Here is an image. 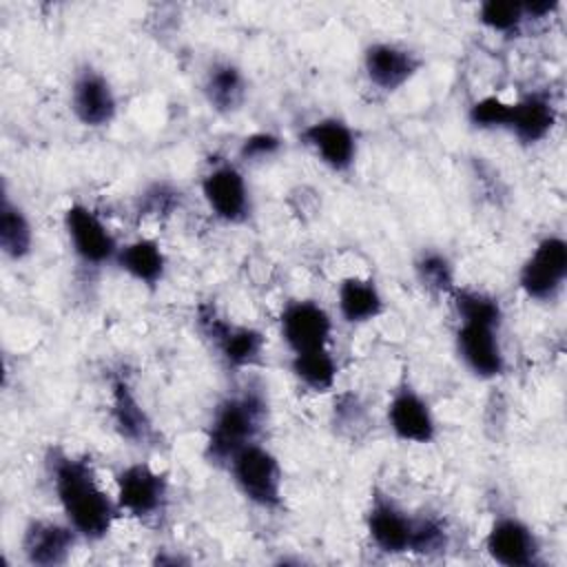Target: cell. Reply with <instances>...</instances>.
<instances>
[{"label": "cell", "mask_w": 567, "mask_h": 567, "mask_svg": "<svg viewBox=\"0 0 567 567\" xmlns=\"http://www.w3.org/2000/svg\"><path fill=\"white\" fill-rule=\"evenodd\" d=\"M339 315L346 323L361 326L383 315L385 301L372 279L346 277L337 288Z\"/></svg>", "instance_id": "cell-20"}, {"label": "cell", "mask_w": 567, "mask_h": 567, "mask_svg": "<svg viewBox=\"0 0 567 567\" xmlns=\"http://www.w3.org/2000/svg\"><path fill=\"white\" fill-rule=\"evenodd\" d=\"M388 427L399 441L425 445L436 436V421L430 403L408 383L399 385L388 403Z\"/></svg>", "instance_id": "cell-15"}, {"label": "cell", "mask_w": 567, "mask_h": 567, "mask_svg": "<svg viewBox=\"0 0 567 567\" xmlns=\"http://www.w3.org/2000/svg\"><path fill=\"white\" fill-rule=\"evenodd\" d=\"M507 117H509V102L501 100L498 95H485V97L476 100L467 111L470 124L476 128H487V131L505 128Z\"/></svg>", "instance_id": "cell-30"}, {"label": "cell", "mask_w": 567, "mask_h": 567, "mask_svg": "<svg viewBox=\"0 0 567 567\" xmlns=\"http://www.w3.org/2000/svg\"><path fill=\"white\" fill-rule=\"evenodd\" d=\"M115 264L122 272L146 288H155L166 272V257L155 239L140 237L120 246Z\"/></svg>", "instance_id": "cell-21"}, {"label": "cell", "mask_w": 567, "mask_h": 567, "mask_svg": "<svg viewBox=\"0 0 567 567\" xmlns=\"http://www.w3.org/2000/svg\"><path fill=\"white\" fill-rule=\"evenodd\" d=\"M179 202H182V193L175 186H171L168 182H153L137 197V213L142 217L146 215L166 217L179 206Z\"/></svg>", "instance_id": "cell-29"}, {"label": "cell", "mask_w": 567, "mask_h": 567, "mask_svg": "<svg viewBox=\"0 0 567 567\" xmlns=\"http://www.w3.org/2000/svg\"><path fill=\"white\" fill-rule=\"evenodd\" d=\"M454 310L458 315V321H481L501 326L503 323V308L501 301L483 290L474 288H454L450 292Z\"/></svg>", "instance_id": "cell-25"}, {"label": "cell", "mask_w": 567, "mask_h": 567, "mask_svg": "<svg viewBox=\"0 0 567 567\" xmlns=\"http://www.w3.org/2000/svg\"><path fill=\"white\" fill-rule=\"evenodd\" d=\"M414 272L419 284L434 295H450L454 284V264L441 250H423L414 259Z\"/></svg>", "instance_id": "cell-26"}, {"label": "cell", "mask_w": 567, "mask_h": 567, "mask_svg": "<svg viewBox=\"0 0 567 567\" xmlns=\"http://www.w3.org/2000/svg\"><path fill=\"white\" fill-rule=\"evenodd\" d=\"M567 279V241L543 237L518 270V286L534 301H554Z\"/></svg>", "instance_id": "cell-5"}, {"label": "cell", "mask_w": 567, "mask_h": 567, "mask_svg": "<svg viewBox=\"0 0 567 567\" xmlns=\"http://www.w3.org/2000/svg\"><path fill=\"white\" fill-rule=\"evenodd\" d=\"M332 423L341 434H350L357 436V432L361 427H365L368 423V414L365 408L361 405V401L352 394H343L339 401H334V410H332Z\"/></svg>", "instance_id": "cell-31"}, {"label": "cell", "mask_w": 567, "mask_h": 567, "mask_svg": "<svg viewBox=\"0 0 567 567\" xmlns=\"http://www.w3.org/2000/svg\"><path fill=\"white\" fill-rule=\"evenodd\" d=\"M421 69V58L394 42H372L363 51V71L372 86L394 93L405 86Z\"/></svg>", "instance_id": "cell-14"}, {"label": "cell", "mask_w": 567, "mask_h": 567, "mask_svg": "<svg viewBox=\"0 0 567 567\" xmlns=\"http://www.w3.org/2000/svg\"><path fill=\"white\" fill-rule=\"evenodd\" d=\"M558 120V111L545 91H532L509 102V117L505 131H509L520 144L543 142Z\"/></svg>", "instance_id": "cell-18"}, {"label": "cell", "mask_w": 567, "mask_h": 567, "mask_svg": "<svg viewBox=\"0 0 567 567\" xmlns=\"http://www.w3.org/2000/svg\"><path fill=\"white\" fill-rule=\"evenodd\" d=\"M478 22L487 27L494 33L512 35L518 33V29L525 22L523 2L514 0H487L478 7Z\"/></svg>", "instance_id": "cell-28"}, {"label": "cell", "mask_w": 567, "mask_h": 567, "mask_svg": "<svg viewBox=\"0 0 567 567\" xmlns=\"http://www.w3.org/2000/svg\"><path fill=\"white\" fill-rule=\"evenodd\" d=\"M197 328L228 368L241 370L255 365L264 354L266 337L261 330L244 323H233L208 303L199 306L197 310Z\"/></svg>", "instance_id": "cell-4"}, {"label": "cell", "mask_w": 567, "mask_h": 567, "mask_svg": "<svg viewBox=\"0 0 567 567\" xmlns=\"http://www.w3.org/2000/svg\"><path fill=\"white\" fill-rule=\"evenodd\" d=\"M450 545V532L439 516H414L408 554L439 556Z\"/></svg>", "instance_id": "cell-27"}, {"label": "cell", "mask_w": 567, "mask_h": 567, "mask_svg": "<svg viewBox=\"0 0 567 567\" xmlns=\"http://www.w3.org/2000/svg\"><path fill=\"white\" fill-rule=\"evenodd\" d=\"M281 137L270 133V131H259V133H252L248 137L241 140L239 144V159L241 162H248V164H255V162H264L268 157H275L279 151H281Z\"/></svg>", "instance_id": "cell-32"}, {"label": "cell", "mask_w": 567, "mask_h": 567, "mask_svg": "<svg viewBox=\"0 0 567 567\" xmlns=\"http://www.w3.org/2000/svg\"><path fill=\"white\" fill-rule=\"evenodd\" d=\"M33 230L24 210L9 197L7 188H2L0 202V248L4 257L20 261L31 252Z\"/></svg>", "instance_id": "cell-23"}, {"label": "cell", "mask_w": 567, "mask_h": 567, "mask_svg": "<svg viewBox=\"0 0 567 567\" xmlns=\"http://www.w3.org/2000/svg\"><path fill=\"white\" fill-rule=\"evenodd\" d=\"M117 507L133 518L148 520L164 512L168 503V481L148 463H131L115 476Z\"/></svg>", "instance_id": "cell-6"}, {"label": "cell", "mask_w": 567, "mask_h": 567, "mask_svg": "<svg viewBox=\"0 0 567 567\" xmlns=\"http://www.w3.org/2000/svg\"><path fill=\"white\" fill-rule=\"evenodd\" d=\"M498 328L481 321H461L454 334L456 354L463 365L478 379H496L505 372V354L498 339Z\"/></svg>", "instance_id": "cell-10"}, {"label": "cell", "mask_w": 567, "mask_h": 567, "mask_svg": "<svg viewBox=\"0 0 567 567\" xmlns=\"http://www.w3.org/2000/svg\"><path fill=\"white\" fill-rule=\"evenodd\" d=\"M64 230L75 257L86 266H104L115 261L120 246L109 226L89 206L80 202L71 204L64 210Z\"/></svg>", "instance_id": "cell-7"}, {"label": "cell", "mask_w": 567, "mask_h": 567, "mask_svg": "<svg viewBox=\"0 0 567 567\" xmlns=\"http://www.w3.org/2000/svg\"><path fill=\"white\" fill-rule=\"evenodd\" d=\"M202 195L213 215L226 224H241L250 217L248 184L230 162H217L204 173Z\"/></svg>", "instance_id": "cell-8"}, {"label": "cell", "mask_w": 567, "mask_h": 567, "mask_svg": "<svg viewBox=\"0 0 567 567\" xmlns=\"http://www.w3.org/2000/svg\"><path fill=\"white\" fill-rule=\"evenodd\" d=\"M301 140L334 173H348L357 159V135L339 117H321L301 131Z\"/></svg>", "instance_id": "cell-16"}, {"label": "cell", "mask_w": 567, "mask_h": 567, "mask_svg": "<svg viewBox=\"0 0 567 567\" xmlns=\"http://www.w3.org/2000/svg\"><path fill=\"white\" fill-rule=\"evenodd\" d=\"M268 419V401L255 388L221 399L206 430L204 458L215 467H228L239 450L255 443Z\"/></svg>", "instance_id": "cell-2"}, {"label": "cell", "mask_w": 567, "mask_h": 567, "mask_svg": "<svg viewBox=\"0 0 567 567\" xmlns=\"http://www.w3.org/2000/svg\"><path fill=\"white\" fill-rule=\"evenodd\" d=\"M204 97L217 113H235L241 109L248 95V84L239 66L233 62H215L204 78Z\"/></svg>", "instance_id": "cell-22"}, {"label": "cell", "mask_w": 567, "mask_h": 567, "mask_svg": "<svg viewBox=\"0 0 567 567\" xmlns=\"http://www.w3.org/2000/svg\"><path fill=\"white\" fill-rule=\"evenodd\" d=\"M228 472L246 501L261 509L281 507L284 474L277 456L268 447L257 441L246 445L228 463Z\"/></svg>", "instance_id": "cell-3"}, {"label": "cell", "mask_w": 567, "mask_h": 567, "mask_svg": "<svg viewBox=\"0 0 567 567\" xmlns=\"http://www.w3.org/2000/svg\"><path fill=\"white\" fill-rule=\"evenodd\" d=\"M279 332L292 354L328 348L332 319L328 310L312 299H295L279 315Z\"/></svg>", "instance_id": "cell-9"}, {"label": "cell", "mask_w": 567, "mask_h": 567, "mask_svg": "<svg viewBox=\"0 0 567 567\" xmlns=\"http://www.w3.org/2000/svg\"><path fill=\"white\" fill-rule=\"evenodd\" d=\"M80 534L66 523H55L47 518H33L22 534V556L35 567H58L64 565L78 545Z\"/></svg>", "instance_id": "cell-17"}, {"label": "cell", "mask_w": 567, "mask_h": 567, "mask_svg": "<svg viewBox=\"0 0 567 567\" xmlns=\"http://www.w3.org/2000/svg\"><path fill=\"white\" fill-rule=\"evenodd\" d=\"M412 518L414 516H410L392 496L381 489L372 492L365 512V529L377 549L385 554H405L410 549Z\"/></svg>", "instance_id": "cell-13"}, {"label": "cell", "mask_w": 567, "mask_h": 567, "mask_svg": "<svg viewBox=\"0 0 567 567\" xmlns=\"http://www.w3.org/2000/svg\"><path fill=\"white\" fill-rule=\"evenodd\" d=\"M485 551L503 567H534L538 565L540 545L525 520L516 516H501L487 529Z\"/></svg>", "instance_id": "cell-12"}, {"label": "cell", "mask_w": 567, "mask_h": 567, "mask_svg": "<svg viewBox=\"0 0 567 567\" xmlns=\"http://www.w3.org/2000/svg\"><path fill=\"white\" fill-rule=\"evenodd\" d=\"M47 470L66 523L80 534V538L93 543L102 540L122 512L117 501L97 483L93 465L62 447H49Z\"/></svg>", "instance_id": "cell-1"}, {"label": "cell", "mask_w": 567, "mask_h": 567, "mask_svg": "<svg viewBox=\"0 0 567 567\" xmlns=\"http://www.w3.org/2000/svg\"><path fill=\"white\" fill-rule=\"evenodd\" d=\"M558 9V2L556 0H534V2H523V13H525V20H540V18H547L551 16L554 11Z\"/></svg>", "instance_id": "cell-33"}, {"label": "cell", "mask_w": 567, "mask_h": 567, "mask_svg": "<svg viewBox=\"0 0 567 567\" xmlns=\"http://www.w3.org/2000/svg\"><path fill=\"white\" fill-rule=\"evenodd\" d=\"M71 111L84 126H109L117 115V97L106 80L93 66H82L71 82Z\"/></svg>", "instance_id": "cell-11"}, {"label": "cell", "mask_w": 567, "mask_h": 567, "mask_svg": "<svg viewBox=\"0 0 567 567\" xmlns=\"http://www.w3.org/2000/svg\"><path fill=\"white\" fill-rule=\"evenodd\" d=\"M292 377L310 392H330L337 383L339 365L328 348L292 354L290 361Z\"/></svg>", "instance_id": "cell-24"}, {"label": "cell", "mask_w": 567, "mask_h": 567, "mask_svg": "<svg viewBox=\"0 0 567 567\" xmlns=\"http://www.w3.org/2000/svg\"><path fill=\"white\" fill-rule=\"evenodd\" d=\"M111 421L117 434L133 445H148L157 436L148 412L122 374L111 377Z\"/></svg>", "instance_id": "cell-19"}]
</instances>
